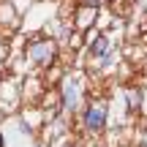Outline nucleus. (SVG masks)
Returning <instances> with one entry per match:
<instances>
[{"mask_svg":"<svg viewBox=\"0 0 147 147\" xmlns=\"http://www.w3.org/2000/svg\"><path fill=\"white\" fill-rule=\"evenodd\" d=\"M0 147H5V136H3V131H0Z\"/></svg>","mask_w":147,"mask_h":147,"instance_id":"423d86ee","label":"nucleus"},{"mask_svg":"<svg viewBox=\"0 0 147 147\" xmlns=\"http://www.w3.org/2000/svg\"><path fill=\"white\" fill-rule=\"evenodd\" d=\"M106 49H109V38H106V36H98V38H95V44H93V49H90V52H93L95 57H101V55H104Z\"/></svg>","mask_w":147,"mask_h":147,"instance_id":"20e7f679","label":"nucleus"},{"mask_svg":"<svg viewBox=\"0 0 147 147\" xmlns=\"http://www.w3.org/2000/svg\"><path fill=\"white\" fill-rule=\"evenodd\" d=\"M82 3H84V5H87V8H93V5H98V3H101V0H82Z\"/></svg>","mask_w":147,"mask_h":147,"instance_id":"39448f33","label":"nucleus"},{"mask_svg":"<svg viewBox=\"0 0 147 147\" xmlns=\"http://www.w3.org/2000/svg\"><path fill=\"white\" fill-rule=\"evenodd\" d=\"M33 147H44V144H33Z\"/></svg>","mask_w":147,"mask_h":147,"instance_id":"1a4fd4ad","label":"nucleus"},{"mask_svg":"<svg viewBox=\"0 0 147 147\" xmlns=\"http://www.w3.org/2000/svg\"><path fill=\"white\" fill-rule=\"evenodd\" d=\"M104 123H106L104 106H87V109H84V128H87V131H101Z\"/></svg>","mask_w":147,"mask_h":147,"instance_id":"f03ea898","label":"nucleus"},{"mask_svg":"<svg viewBox=\"0 0 147 147\" xmlns=\"http://www.w3.org/2000/svg\"><path fill=\"white\" fill-rule=\"evenodd\" d=\"M0 84H3V74H0Z\"/></svg>","mask_w":147,"mask_h":147,"instance_id":"6e6552de","label":"nucleus"},{"mask_svg":"<svg viewBox=\"0 0 147 147\" xmlns=\"http://www.w3.org/2000/svg\"><path fill=\"white\" fill-rule=\"evenodd\" d=\"M55 57V44L49 41V38H41V41H33L30 47V60L38 65H49Z\"/></svg>","mask_w":147,"mask_h":147,"instance_id":"f257e3e1","label":"nucleus"},{"mask_svg":"<svg viewBox=\"0 0 147 147\" xmlns=\"http://www.w3.org/2000/svg\"><path fill=\"white\" fill-rule=\"evenodd\" d=\"M65 147H76V144H71V142H68V144H65Z\"/></svg>","mask_w":147,"mask_h":147,"instance_id":"0eeeda50","label":"nucleus"},{"mask_svg":"<svg viewBox=\"0 0 147 147\" xmlns=\"http://www.w3.org/2000/svg\"><path fill=\"white\" fill-rule=\"evenodd\" d=\"M63 104L68 106V109H71V106H76V87H74L71 82L63 87Z\"/></svg>","mask_w":147,"mask_h":147,"instance_id":"7ed1b4c3","label":"nucleus"}]
</instances>
